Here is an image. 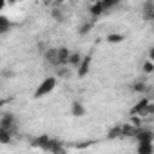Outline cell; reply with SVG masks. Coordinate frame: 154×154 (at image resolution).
I'll return each instance as SVG.
<instances>
[{"instance_id":"cell-13","label":"cell","mask_w":154,"mask_h":154,"mask_svg":"<svg viewBox=\"0 0 154 154\" xmlns=\"http://www.w3.org/2000/svg\"><path fill=\"white\" fill-rule=\"evenodd\" d=\"M143 69H145V72H152V71H154L152 62H150V60H149V62H145V67H143Z\"/></svg>"},{"instance_id":"cell-1","label":"cell","mask_w":154,"mask_h":154,"mask_svg":"<svg viewBox=\"0 0 154 154\" xmlns=\"http://www.w3.org/2000/svg\"><path fill=\"white\" fill-rule=\"evenodd\" d=\"M54 87H56V78L49 76V78H45V80L38 85V89L35 91V98H44V96H47L49 93L54 91Z\"/></svg>"},{"instance_id":"cell-5","label":"cell","mask_w":154,"mask_h":154,"mask_svg":"<svg viewBox=\"0 0 154 154\" xmlns=\"http://www.w3.org/2000/svg\"><path fill=\"white\" fill-rule=\"evenodd\" d=\"M150 109H152V105L149 103V100H141V102L132 109V112H134V114H138V112H150Z\"/></svg>"},{"instance_id":"cell-10","label":"cell","mask_w":154,"mask_h":154,"mask_svg":"<svg viewBox=\"0 0 154 154\" xmlns=\"http://www.w3.org/2000/svg\"><path fill=\"white\" fill-rule=\"evenodd\" d=\"M103 13V8H102V4H100V0H96V2L91 6V15H94V17H100Z\"/></svg>"},{"instance_id":"cell-15","label":"cell","mask_w":154,"mask_h":154,"mask_svg":"<svg viewBox=\"0 0 154 154\" xmlns=\"http://www.w3.org/2000/svg\"><path fill=\"white\" fill-rule=\"evenodd\" d=\"M58 2H63V0H58Z\"/></svg>"},{"instance_id":"cell-6","label":"cell","mask_w":154,"mask_h":154,"mask_svg":"<svg viewBox=\"0 0 154 154\" xmlns=\"http://www.w3.org/2000/svg\"><path fill=\"white\" fill-rule=\"evenodd\" d=\"M11 29V20L4 15H0V35H6Z\"/></svg>"},{"instance_id":"cell-7","label":"cell","mask_w":154,"mask_h":154,"mask_svg":"<svg viewBox=\"0 0 154 154\" xmlns=\"http://www.w3.org/2000/svg\"><path fill=\"white\" fill-rule=\"evenodd\" d=\"M138 152L140 154H150L152 152V141H138Z\"/></svg>"},{"instance_id":"cell-2","label":"cell","mask_w":154,"mask_h":154,"mask_svg":"<svg viewBox=\"0 0 154 154\" xmlns=\"http://www.w3.org/2000/svg\"><path fill=\"white\" fill-rule=\"evenodd\" d=\"M89 65H91V56L82 58V60H80V63L76 65V67H78V74H80V76H85V74L89 72Z\"/></svg>"},{"instance_id":"cell-11","label":"cell","mask_w":154,"mask_h":154,"mask_svg":"<svg viewBox=\"0 0 154 154\" xmlns=\"http://www.w3.org/2000/svg\"><path fill=\"white\" fill-rule=\"evenodd\" d=\"M11 136H13V132H11V131L0 127V141H2V143H8V141L11 140Z\"/></svg>"},{"instance_id":"cell-14","label":"cell","mask_w":154,"mask_h":154,"mask_svg":"<svg viewBox=\"0 0 154 154\" xmlns=\"http://www.w3.org/2000/svg\"><path fill=\"white\" fill-rule=\"evenodd\" d=\"M6 8V0H0V11H2Z\"/></svg>"},{"instance_id":"cell-12","label":"cell","mask_w":154,"mask_h":154,"mask_svg":"<svg viewBox=\"0 0 154 154\" xmlns=\"http://www.w3.org/2000/svg\"><path fill=\"white\" fill-rule=\"evenodd\" d=\"M107 40H109V44H118V42L123 40V36H122V35H116V33H111V35L107 36Z\"/></svg>"},{"instance_id":"cell-4","label":"cell","mask_w":154,"mask_h":154,"mask_svg":"<svg viewBox=\"0 0 154 154\" xmlns=\"http://www.w3.org/2000/svg\"><path fill=\"white\" fill-rule=\"evenodd\" d=\"M143 17H145V20H152L154 18V4H152V0H147V2H145Z\"/></svg>"},{"instance_id":"cell-9","label":"cell","mask_w":154,"mask_h":154,"mask_svg":"<svg viewBox=\"0 0 154 154\" xmlns=\"http://www.w3.org/2000/svg\"><path fill=\"white\" fill-rule=\"evenodd\" d=\"M120 2H122V0H100V4H102L103 11H107V9H114Z\"/></svg>"},{"instance_id":"cell-3","label":"cell","mask_w":154,"mask_h":154,"mask_svg":"<svg viewBox=\"0 0 154 154\" xmlns=\"http://www.w3.org/2000/svg\"><path fill=\"white\" fill-rule=\"evenodd\" d=\"M0 127L13 132V131H15V118H13V114H6V116L2 118V122H0Z\"/></svg>"},{"instance_id":"cell-8","label":"cell","mask_w":154,"mask_h":154,"mask_svg":"<svg viewBox=\"0 0 154 154\" xmlns=\"http://www.w3.org/2000/svg\"><path fill=\"white\" fill-rule=\"evenodd\" d=\"M71 111H72L74 116H84V114H85V107H84L80 102H74V103L71 105Z\"/></svg>"},{"instance_id":"cell-16","label":"cell","mask_w":154,"mask_h":154,"mask_svg":"<svg viewBox=\"0 0 154 154\" xmlns=\"http://www.w3.org/2000/svg\"><path fill=\"white\" fill-rule=\"evenodd\" d=\"M93 2H96V0H93Z\"/></svg>"}]
</instances>
